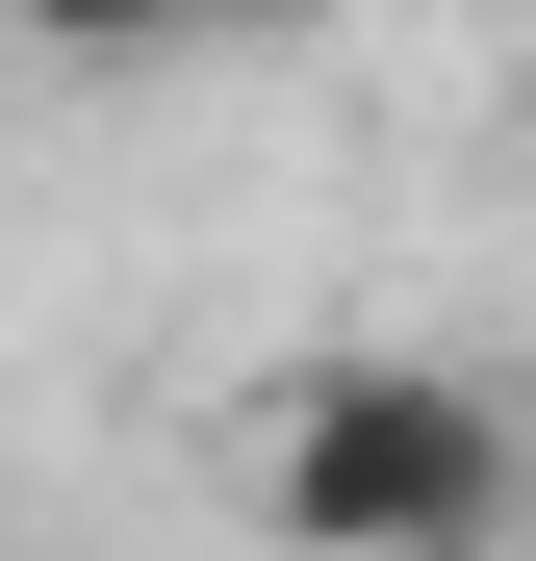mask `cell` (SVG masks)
<instances>
[{
    "mask_svg": "<svg viewBox=\"0 0 536 561\" xmlns=\"http://www.w3.org/2000/svg\"><path fill=\"white\" fill-rule=\"evenodd\" d=\"M230 511L282 561H511L536 536V409L486 383V357H434V332H332V357L255 383Z\"/></svg>",
    "mask_w": 536,
    "mask_h": 561,
    "instance_id": "1",
    "label": "cell"
},
{
    "mask_svg": "<svg viewBox=\"0 0 536 561\" xmlns=\"http://www.w3.org/2000/svg\"><path fill=\"white\" fill-rule=\"evenodd\" d=\"M205 26H255V0H0V51H52V77H153Z\"/></svg>",
    "mask_w": 536,
    "mask_h": 561,
    "instance_id": "2",
    "label": "cell"
}]
</instances>
